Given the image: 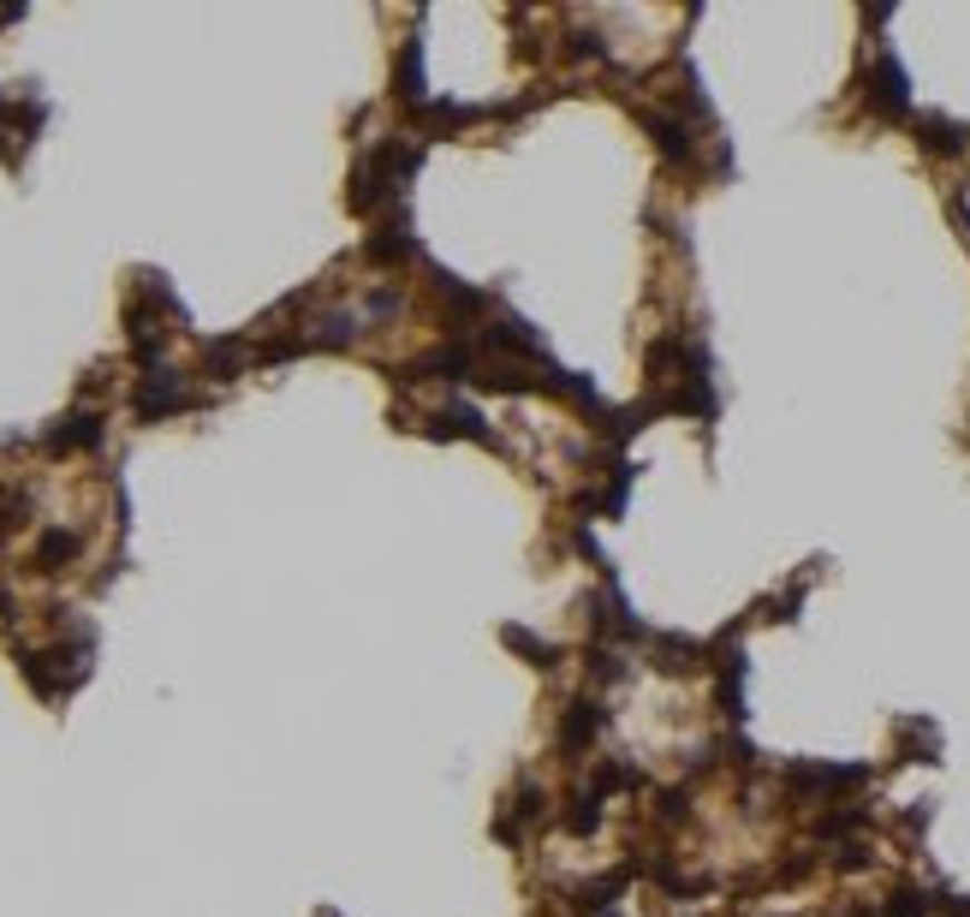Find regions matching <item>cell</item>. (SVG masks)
I'll list each match as a JSON object with an SVG mask.
<instances>
[{"label": "cell", "mask_w": 970, "mask_h": 917, "mask_svg": "<svg viewBox=\"0 0 970 917\" xmlns=\"http://www.w3.org/2000/svg\"><path fill=\"white\" fill-rule=\"evenodd\" d=\"M190 406V388H185V375L179 370H144L137 375V388H131V411L144 423H161V418H173V411H185Z\"/></svg>", "instance_id": "1"}, {"label": "cell", "mask_w": 970, "mask_h": 917, "mask_svg": "<svg viewBox=\"0 0 970 917\" xmlns=\"http://www.w3.org/2000/svg\"><path fill=\"white\" fill-rule=\"evenodd\" d=\"M601 726H608V709H601L596 697H571L560 726H553V751H560L566 763H584V751L601 739Z\"/></svg>", "instance_id": "2"}, {"label": "cell", "mask_w": 970, "mask_h": 917, "mask_svg": "<svg viewBox=\"0 0 970 917\" xmlns=\"http://www.w3.org/2000/svg\"><path fill=\"white\" fill-rule=\"evenodd\" d=\"M542 817H548V792H542V787H536L530 774H525V781H518V787L507 792V799H500V817H494V840H507V846H525V840H530V828L542 822Z\"/></svg>", "instance_id": "3"}, {"label": "cell", "mask_w": 970, "mask_h": 917, "mask_svg": "<svg viewBox=\"0 0 970 917\" xmlns=\"http://www.w3.org/2000/svg\"><path fill=\"white\" fill-rule=\"evenodd\" d=\"M863 101H870L875 119H905L911 114V84H905V66H899L888 48L875 55L870 66V90H863Z\"/></svg>", "instance_id": "4"}, {"label": "cell", "mask_w": 970, "mask_h": 917, "mask_svg": "<svg viewBox=\"0 0 970 917\" xmlns=\"http://www.w3.org/2000/svg\"><path fill=\"white\" fill-rule=\"evenodd\" d=\"M637 119H644V131L655 137V149H662L667 167H690V162H697V137H690V119H679L673 108H644Z\"/></svg>", "instance_id": "5"}, {"label": "cell", "mask_w": 970, "mask_h": 917, "mask_svg": "<svg viewBox=\"0 0 970 917\" xmlns=\"http://www.w3.org/2000/svg\"><path fill=\"white\" fill-rule=\"evenodd\" d=\"M423 436H429V441H477V447H494V453H500V436L489 429V418H482L477 406H464V400H453L447 411H435V418L423 423Z\"/></svg>", "instance_id": "6"}, {"label": "cell", "mask_w": 970, "mask_h": 917, "mask_svg": "<svg viewBox=\"0 0 970 917\" xmlns=\"http://www.w3.org/2000/svg\"><path fill=\"white\" fill-rule=\"evenodd\" d=\"M644 644H649L655 673H667V680H685V673L708 667V644H697V637H685V632H649Z\"/></svg>", "instance_id": "7"}, {"label": "cell", "mask_w": 970, "mask_h": 917, "mask_svg": "<svg viewBox=\"0 0 970 917\" xmlns=\"http://www.w3.org/2000/svg\"><path fill=\"white\" fill-rule=\"evenodd\" d=\"M429 274H435V299H441V310H447V322L477 328V322L494 310V299H489L482 286H464V281H453V274H441V269H429Z\"/></svg>", "instance_id": "8"}, {"label": "cell", "mask_w": 970, "mask_h": 917, "mask_svg": "<svg viewBox=\"0 0 970 917\" xmlns=\"http://www.w3.org/2000/svg\"><path fill=\"white\" fill-rule=\"evenodd\" d=\"M601 810H608V799H601L596 787H578L566 804H553V828L571 835V840H590L596 828H601Z\"/></svg>", "instance_id": "9"}, {"label": "cell", "mask_w": 970, "mask_h": 917, "mask_svg": "<svg viewBox=\"0 0 970 917\" xmlns=\"http://www.w3.org/2000/svg\"><path fill=\"white\" fill-rule=\"evenodd\" d=\"M101 436H108V429H101L96 411H66V418L42 436V447L48 453H72V447H101Z\"/></svg>", "instance_id": "10"}, {"label": "cell", "mask_w": 970, "mask_h": 917, "mask_svg": "<svg viewBox=\"0 0 970 917\" xmlns=\"http://www.w3.org/2000/svg\"><path fill=\"white\" fill-rule=\"evenodd\" d=\"M893 733H899V763H934L941 757V726L929 715H905Z\"/></svg>", "instance_id": "11"}, {"label": "cell", "mask_w": 970, "mask_h": 917, "mask_svg": "<svg viewBox=\"0 0 970 917\" xmlns=\"http://www.w3.org/2000/svg\"><path fill=\"white\" fill-rule=\"evenodd\" d=\"M363 256H370V263H411V256H418V238H411L405 209H393V221L370 238V245H363Z\"/></svg>", "instance_id": "12"}, {"label": "cell", "mask_w": 970, "mask_h": 917, "mask_svg": "<svg viewBox=\"0 0 970 917\" xmlns=\"http://www.w3.org/2000/svg\"><path fill=\"white\" fill-rule=\"evenodd\" d=\"M393 96H400L411 114L429 101V90H423V42H405L400 48V60H393Z\"/></svg>", "instance_id": "13"}, {"label": "cell", "mask_w": 970, "mask_h": 917, "mask_svg": "<svg viewBox=\"0 0 970 917\" xmlns=\"http://www.w3.org/2000/svg\"><path fill=\"white\" fill-rule=\"evenodd\" d=\"M917 144H923L929 155H959L970 144V131L959 126V119H947V114H923V119H917Z\"/></svg>", "instance_id": "14"}, {"label": "cell", "mask_w": 970, "mask_h": 917, "mask_svg": "<svg viewBox=\"0 0 970 917\" xmlns=\"http://www.w3.org/2000/svg\"><path fill=\"white\" fill-rule=\"evenodd\" d=\"M500 644H507L512 655H525V662H530V667H542V673H548V667H560V655H566L560 644L536 637L530 626H500Z\"/></svg>", "instance_id": "15"}, {"label": "cell", "mask_w": 970, "mask_h": 917, "mask_svg": "<svg viewBox=\"0 0 970 917\" xmlns=\"http://www.w3.org/2000/svg\"><path fill=\"white\" fill-rule=\"evenodd\" d=\"M590 787L601 792V799H619V792L644 787V774H637V763H626V757H601L596 774H590Z\"/></svg>", "instance_id": "16"}, {"label": "cell", "mask_w": 970, "mask_h": 917, "mask_svg": "<svg viewBox=\"0 0 970 917\" xmlns=\"http://www.w3.org/2000/svg\"><path fill=\"white\" fill-rule=\"evenodd\" d=\"M66 560H78V536L72 530H42L37 536V566L42 573H60Z\"/></svg>", "instance_id": "17"}, {"label": "cell", "mask_w": 970, "mask_h": 917, "mask_svg": "<svg viewBox=\"0 0 970 917\" xmlns=\"http://www.w3.org/2000/svg\"><path fill=\"white\" fill-rule=\"evenodd\" d=\"M626 650H619V644H596L590 650V680L596 685H619V680H626Z\"/></svg>", "instance_id": "18"}, {"label": "cell", "mask_w": 970, "mask_h": 917, "mask_svg": "<svg viewBox=\"0 0 970 917\" xmlns=\"http://www.w3.org/2000/svg\"><path fill=\"white\" fill-rule=\"evenodd\" d=\"M245 352H251L245 340H209V370H215V382H233L238 363H245Z\"/></svg>", "instance_id": "19"}, {"label": "cell", "mask_w": 970, "mask_h": 917, "mask_svg": "<svg viewBox=\"0 0 970 917\" xmlns=\"http://www.w3.org/2000/svg\"><path fill=\"white\" fill-rule=\"evenodd\" d=\"M845 917H881V906H863V911H845Z\"/></svg>", "instance_id": "20"}]
</instances>
